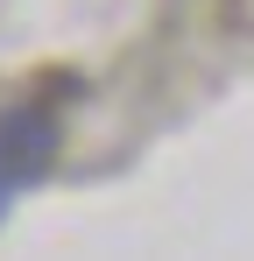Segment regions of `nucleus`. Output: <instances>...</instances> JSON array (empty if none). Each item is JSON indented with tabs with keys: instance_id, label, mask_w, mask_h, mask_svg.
Wrapping results in <instances>:
<instances>
[{
	"instance_id": "f257e3e1",
	"label": "nucleus",
	"mask_w": 254,
	"mask_h": 261,
	"mask_svg": "<svg viewBox=\"0 0 254 261\" xmlns=\"http://www.w3.org/2000/svg\"><path fill=\"white\" fill-rule=\"evenodd\" d=\"M49 148H57V113H49L42 99H21V106L0 113V205H7L29 176H42Z\"/></svg>"
}]
</instances>
